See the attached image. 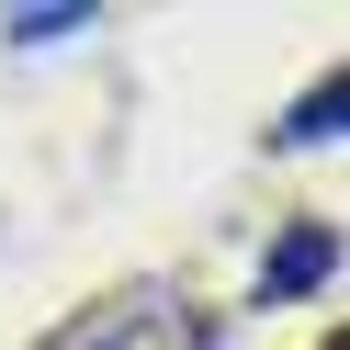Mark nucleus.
Returning <instances> with one entry per match:
<instances>
[{
    "label": "nucleus",
    "mask_w": 350,
    "mask_h": 350,
    "mask_svg": "<svg viewBox=\"0 0 350 350\" xmlns=\"http://www.w3.org/2000/svg\"><path fill=\"white\" fill-rule=\"evenodd\" d=\"M327 271H339V237H327V226H294L271 249V271H260V305H294L305 282H327Z\"/></svg>",
    "instance_id": "nucleus-1"
},
{
    "label": "nucleus",
    "mask_w": 350,
    "mask_h": 350,
    "mask_svg": "<svg viewBox=\"0 0 350 350\" xmlns=\"http://www.w3.org/2000/svg\"><path fill=\"white\" fill-rule=\"evenodd\" d=\"M339 113H350V79H339V68H327V79H317V91H305V102H294V124H282V147H317V136H339Z\"/></svg>",
    "instance_id": "nucleus-2"
},
{
    "label": "nucleus",
    "mask_w": 350,
    "mask_h": 350,
    "mask_svg": "<svg viewBox=\"0 0 350 350\" xmlns=\"http://www.w3.org/2000/svg\"><path fill=\"white\" fill-rule=\"evenodd\" d=\"M79 23H91L79 0H68V12H12V34H23V46H57V34H79Z\"/></svg>",
    "instance_id": "nucleus-3"
}]
</instances>
